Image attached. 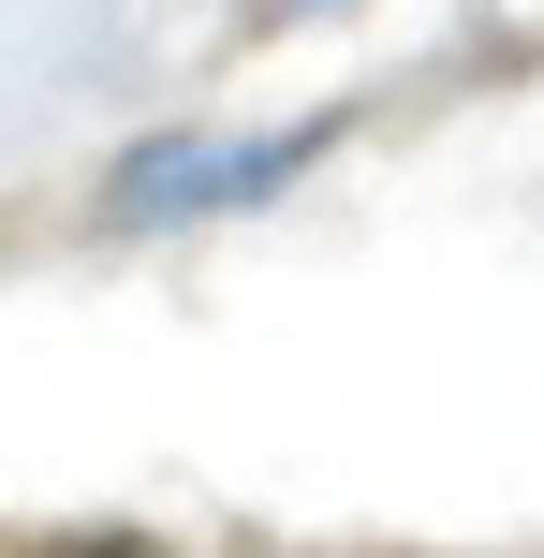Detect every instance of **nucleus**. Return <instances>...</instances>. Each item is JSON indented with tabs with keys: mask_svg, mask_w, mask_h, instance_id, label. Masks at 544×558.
Segmentation results:
<instances>
[{
	"mask_svg": "<svg viewBox=\"0 0 544 558\" xmlns=\"http://www.w3.org/2000/svg\"><path fill=\"white\" fill-rule=\"evenodd\" d=\"M324 133L339 118H310V133H147L133 162L104 177V221L118 235H192V221H235V206H280L294 177L324 162Z\"/></svg>",
	"mask_w": 544,
	"mask_h": 558,
	"instance_id": "1",
	"label": "nucleus"
},
{
	"mask_svg": "<svg viewBox=\"0 0 544 558\" xmlns=\"http://www.w3.org/2000/svg\"><path fill=\"white\" fill-rule=\"evenodd\" d=\"M280 15H310V0H280Z\"/></svg>",
	"mask_w": 544,
	"mask_h": 558,
	"instance_id": "2",
	"label": "nucleus"
}]
</instances>
